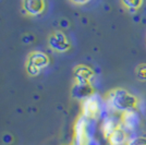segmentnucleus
Returning <instances> with one entry per match:
<instances>
[{
	"label": "nucleus",
	"mask_w": 146,
	"mask_h": 145,
	"mask_svg": "<svg viewBox=\"0 0 146 145\" xmlns=\"http://www.w3.org/2000/svg\"><path fill=\"white\" fill-rule=\"evenodd\" d=\"M106 102L109 105V107L116 114L122 115L129 110L136 109L137 107V98L133 94L129 93L123 88H118L115 91L110 92L109 95L106 98Z\"/></svg>",
	"instance_id": "1"
},
{
	"label": "nucleus",
	"mask_w": 146,
	"mask_h": 145,
	"mask_svg": "<svg viewBox=\"0 0 146 145\" xmlns=\"http://www.w3.org/2000/svg\"><path fill=\"white\" fill-rule=\"evenodd\" d=\"M141 124L140 112L137 109H132L121 115V127L130 133L137 132Z\"/></svg>",
	"instance_id": "2"
},
{
	"label": "nucleus",
	"mask_w": 146,
	"mask_h": 145,
	"mask_svg": "<svg viewBox=\"0 0 146 145\" xmlns=\"http://www.w3.org/2000/svg\"><path fill=\"white\" fill-rule=\"evenodd\" d=\"M123 5L125 7H128L129 10L135 11V10H137V9L143 5V2H141V1H124Z\"/></svg>",
	"instance_id": "3"
},
{
	"label": "nucleus",
	"mask_w": 146,
	"mask_h": 145,
	"mask_svg": "<svg viewBox=\"0 0 146 145\" xmlns=\"http://www.w3.org/2000/svg\"><path fill=\"white\" fill-rule=\"evenodd\" d=\"M137 76L141 80L146 81V65H142V66L137 69Z\"/></svg>",
	"instance_id": "4"
}]
</instances>
